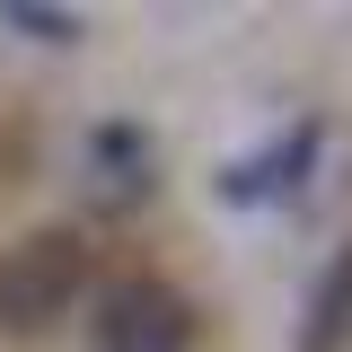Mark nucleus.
Listing matches in <instances>:
<instances>
[{"label": "nucleus", "mask_w": 352, "mask_h": 352, "mask_svg": "<svg viewBox=\"0 0 352 352\" xmlns=\"http://www.w3.org/2000/svg\"><path fill=\"white\" fill-rule=\"evenodd\" d=\"M317 159V124H291V141H264L256 159H238V168L220 176V194L229 203H273V194H291Z\"/></svg>", "instance_id": "3"}, {"label": "nucleus", "mask_w": 352, "mask_h": 352, "mask_svg": "<svg viewBox=\"0 0 352 352\" xmlns=\"http://www.w3.org/2000/svg\"><path fill=\"white\" fill-rule=\"evenodd\" d=\"M97 344L106 352H185L194 344V300L168 282H115L97 300Z\"/></svg>", "instance_id": "2"}, {"label": "nucleus", "mask_w": 352, "mask_h": 352, "mask_svg": "<svg viewBox=\"0 0 352 352\" xmlns=\"http://www.w3.org/2000/svg\"><path fill=\"white\" fill-rule=\"evenodd\" d=\"M88 291V247L80 229H27L18 247H0V335H44L62 326Z\"/></svg>", "instance_id": "1"}, {"label": "nucleus", "mask_w": 352, "mask_h": 352, "mask_svg": "<svg viewBox=\"0 0 352 352\" xmlns=\"http://www.w3.org/2000/svg\"><path fill=\"white\" fill-rule=\"evenodd\" d=\"M344 344H352V238L326 256V273L300 308V352H344Z\"/></svg>", "instance_id": "4"}, {"label": "nucleus", "mask_w": 352, "mask_h": 352, "mask_svg": "<svg viewBox=\"0 0 352 352\" xmlns=\"http://www.w3.org/2000/svg\"><path fill=\"white\" fill-rule=\"evenodd\" d=\"M0 27H27L36 44H80V18L71 9H36V0H0Z\"/></svg>", "instance_id": "5"}]
</instances>
